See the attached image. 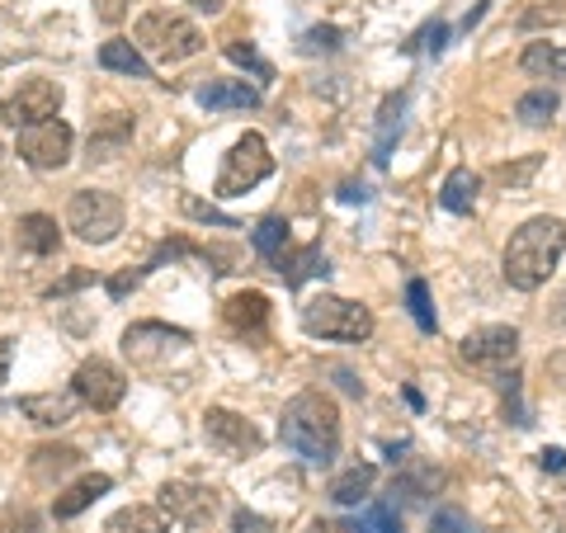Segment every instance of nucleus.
I'll list each match as a JSON object with an SVG mask.
<instances>
[{"label":"nucleus","instance_id":"obj_1","mask_svg":"<svg viewBox=\"0 0 566 533\" xmlns=\"http://www.w3.org/2000/svg\"><path fill=\"white\" fill-rule=\"evenodd\" d=\"M279 439L307 468H326L340 453V406L326 393H297L279 416Z\"/></svg>","mask_w":566,"mask_h":533},{"label":"nucleus","instance_id":"obj_2","mask_svg":"<svg viewBox=\"0 0 566 533\" xmlns=\"http://www.w3.org/2000/svg\"><path fill=\"white\" fill-rule=\"evenodd\" d=\"M562 251H566V227L557 218H528L505 245V260H501L505 283L520 293L543 289V283L553 279Z\"/></svg>","mask_w":566,"mask_h":533},{"label":"nucleus","instance_id":"obj_3","mask_svg":"<svg viewBox=\"0 0 566 533\" xmlns=\"http://www.w3.org/2000/svg\"><path fill=\"white\" fill-rule=\"evenodd\" d=\"M133 39L142 48L147 62H161V66H175V62H189L193 52H203V29L185 20V14H170V10H147L133 29Z\"/></svg>","mask_w":566,"mask_h":533},{"label":"nucleus","instance_id":"obj_4","mask_svg":"<svg viewBox=\"0 0 566 533\" xmlns=\"http://www.w3.org/2000/svg\"><path fill=\"white\" fill-rule=\"evenodd\" d=\"M303 331L307 335H322V341H349V345H359V341L374 335V312H368L364 302L322 293V297H307L303 302Z\"/></svg>","mask_w":566,"mask_h":533},{"label":"nucleus","instance_id":"obj_5","mask_svg":"<svg viewBox=\"0 0 566 533\" xmlns=\"http://www.w3.org/2000/svg\"><path fill=\"white\" fill-rule=\"evenodd\" d=\"M66 227L91 245H109L123 232V203L109 189H76L66 203Z\"/></svg>","mask_w":566,"mask_h":533},{"label":"nucleus","instance_id":"obj_6","mask_svg":"<svg viewBox=\"0 0 566 533\" xmlns=\"http://www.w3.org/2000/svg\"><path fill=\"white\" fill-rule=\"evenodd\" d=\"M274 170V156H270V142L260 133H245L232 142V151L222 156V170H218V189L222 199H237V194H251L260 180H270Z\"/></svg>","mask_w":566,"mask_h":533},{"label":"nucleus","instance_id":"obj_7","mask_svg":"<svg viewBox=\"0 0 566 533\" xmlns=\"http://www.w3.org/2000/svg\"><path fill=\"white\" fill-rule=\"evenodd\" d=\"M57 109H62V85L48 81V76H29V81H20V91H10L0 100V123L14 133H24L33 123L57 118Z\"/></svg>","mask_w":566,"mask_h":533},{"label":"nucleus","instance_id":"obj_8","mask_svg":"<svg viewBox=\"0 0 566 533\" xmlns=\"http://www.w3.org/2000/svg\"><path fill=\"white\" fill-rule=\"evenodd\" d=\"M161 510L189 533H208L222 514V495L203 482H166L161 487Z\"/></svg>","mask_w":566,"mask_h":533},{"label":"nucleus","instance_id":"obj_9","mask_svg":"<svg viewBox=\"0 0 566 533\" xmlns=\"http://www.w3.org/2000/svg\"><path fill=\"white\" fill-rule=\"evenodd\" d=\"M71 142H76V133H71L62 118H48V123L24 128L20 142H14V151H20V161L33 170H62L71 161Z\"/></svg>","mask_w":566,"mask_h":533},{"label":"nucleus","instance_id":"obj_10","mask_svg":"<svg viewBox=\"0 0 566 533\" xmlns=\"http://www.w3.org/2000/svg\"><path fill=\"white\" fill-rule=\"evenodd\" d=\"M71 393H76L91 411H114L128 393V378H123V368H114L109 359H85L76 373H71Z\"/></svg>","mask_w":566,"mask_h":533},{"label":"nucleus","instance_id":"obj_11","mask_svg":"<svg viewBox=\"0 0 566 533\" xmlns=\"http://www.w3.org/2000/svg\"><path fill=\"white\" fill-rule=\"evenodd\" d=\"M203 435H208L212 449H222L227 458H245V453H255L264 443L255 425L245 416H237V411H227V406H208L203 411Z\"/></svg>","mask_w":566,"mask_h":533},{"label":"nucleus","instance_id":"obj_12","mask_svg":"<svg viewBox=\"0 0 566 533\" xmlns=\"http://www.w3.org/2000/svg\"><path fill=\"white\" fill-rule=\"evenodd\" d=\"M515 354H520V331L515 326H482V331L463 335V359L472 368L501 373V368L515 364Z\"/></svg>","mask_w":566,"mask_h":533},{"label":"nucleus","instance_id":"obj_13","mask_svg":"<svg viewBox=\"0 0 566 533\" xmlns=\"http://www.w3.org/2000/svg\"><path fill=\"white\" fill-rule=\"evenodd\" d=\"M222 326L241 335V341H255V335H264V326H270V297H264L260 289H241L222 302Z\"/></svg>","mask_w":566,"mask_h":533},{"label":"nucleus","instance_id":"obj_14","mask_svg":"<svg viewBox=\"0 0 566 533\" xmlns=\"http://www.w3.org/2000/svg\"><path fill=\"white\" fill-rule=\"evenodd\" d=\"M193 100H199L203 109H212V114H227V109H255L260 91L255 85H245V81H208V85H199V95Z\"/></svg>","mask_w":566,"mask_h":533},{"label":"nucleus","instance_id":"obj_15","mask_svg":"<svg viewBox=\"0 0 566 533\" xmlns=\"http://www.w3.org/2000/svg\"><path fill=\"white\" fill-rule=\"evenodd\" d=\"M109 487H114V477H104V472H91V477H81V482H71L57 501H52V514L57 520H76L81 510H91L99 495H109Z\"/></svg>","mask_w":566,"mask_h":533},{"label":"nucleus","instance_id":"obj_16","mask_svg":"<svg viewBox=\"0 0 566 533\" xmlns=\"http://www.w3.org/2000/svg\"><path fill=\"white\" fill-rule=\"evenodd\" d=\"M76 393H39V397H24L20 401V411L33 420V425H43V430H57V425H66L71 416H76Z\"/></svg>","mask_w":566,"mask_h":533},{"label":"nucleus","instance_id":"obj_17","mask_svg":"<svg viewBox=\"0 0 566 533\" xmlns=\"http://www.w3.org/2000/svg\"><path fill=\"white\" fill-rule=\"evenodd\" d=\"M133 142V118L128 114H109L95 123L91 133V161H114V156Z\"/></svg>","mask_w":566,"mask_h":533},{"label":"nucleus","instance_id":"obj_18","mask_svg":"<svg viewBox=\"0 0 566 533\" xmlns=\"http://www.w3.org/2000/svg\"><path fill=\"white\" fill-rule=\"evenodd\" d=\"M99 66L104 71H118V76H133V81H151V62L142 58V48L128 39H109L99 48Z\"/></svg>","mask_w":566,"mask_h":533},{"label":"nucleus","instance_id":"obj_19","mask_svg":"<svg viewBox=\"0 0 566 533\" xmlns=\"http://www.w3.org/2000/svg\"><path fill=\"white\" fill-rule=\"evenodd\" d=\"M274 270L283 274L289 289H303L312 274H326V255H322V245H303V251H293V245H289V251L274 260Z\"/></svg>","mask_w":566,"mask_h":533},{"label":"nucleus","instance_id":"obj_20","mask_svg":"<svg viewBox=\"0 0 566 533\" xmlns=\"http://www.w3.org/2000/svg\"><path fill=\"white\" fill-rule=\"evenodd\" d=\"M99 533H166V510H151V505H123L104 520Z\"/></svg>","mask_w":566,"mask_h":533},{"label":"nucleus","instance_id":"obj_21","mask_svg":"<svg viewBox=\"0 0 566 533\" xmlns=\"http://www.w3.org/2000/svg\"><path fill=\"white\" fill-rule=\"evenodd\" d=\"M20 245L29 255H52L62 245L57 218H48V212H29V218H20Z\"/></svg>","mask_w":566,"mask_h":533},{"label":"nucleus","instance_id":"obj_22","mask_svg":"<svg viewBox=\"0 0 566 533\" xmlns=\"http://www.w3.org/2000/svg\"><path fill=\"white\" fill-rule=\"evenodd\" d=\"M251 241H255V255L260 260H279L283 251H289V218H283V212H264V218L255 222V232H251Z\"/></svg>","mask_w":566,"mask_h":533},{"label":"nucleus","instance_id":"obj_23","mask_svg":"<svg viewBox=\"0 0 566 533\" xmlns=\"http://www.w3.org/2000/svg\"><path fill=\"white\" fill-rule=\"evenodd\" d=\"M374 482H378V472L368 468V463H354V468H345L340 477H331V501L335 505H359L368 491H374Z\"/></svg>","mask_w":566,"mask_h":533},{"label":"nucleus","instance_id":"obj_24","mask_svg":"<svg viewBox=\"0 0 566 533\" xmlns=\"http://www.w3.org/2000/svg\"><path fill=\"white\" fill-rule=\"evenodd\" d=\"M81 463V449H71V443H43V449H33L29 458V472L39 477V482H52V477H62Z\"/></svg>","mask_w":566,"mask_h":533},{"label":"nucleus","instance_id":"obj_25","mask_svg":"<svg viewBox=\"0 0 566 533\" xmlns=\"http://www.w3.org/2000/svg\"><path fill=\"white\" fill-rule=\"evenodd\" d=\"M476 189H482V180H476L468 166H458V170H449V180L439 185V203H444L449 212H472L476 208Z\"/></svg>","mask_w":566,"mask_h":533},{"label":"nucleus","instance_id":"obj_26","mask_svg":"<svg viewBox=\"0 0 566 533\" xmlns=\"http://www.w3.org/2000/svg\"><path fill=\"white\" fill-rule=\"evenodd\" d=\"M520 66L528 76H543V81H566V48H553V43H528Z\"/></svg>","mask_w":566,"mask_h":533},{"label":"nucleus","instance_id":"obj_27","mask_svg":"<svg viewBox=\"0 0 566 533\" xmlns=\"http://www.w3.org/2000/svg\"><path fill=\"white\" fill-rule=\"evenodd\" d=\"M401 109H406V95H387L382 109H378V147H374V161H378V166H387L392 137L401 133Z\"/></svg>","mask_w":566,"mask_h":533},{"label":"nucleus","instance_id":"obj_28","mask_svg":"<svg viewBox=\"0 0 566 533\" xmlns=\"http://www.w3.org/2000/svg\"><path fill=\"white\" fill-rule=\"evenodd\" d=\"M562 109V95L553 91V85H538V91H528L520 104H515V114L528 123V128H543L547 118H553Z\"/></svg>","mask_w":566,"mask_h":533},{"label":"nucleus","instance_id":"obj_29","mask_svg":"<svg viewBox=\"0 0 566 533\" xmlns=\"http://www.w3.org/2000/svg\"><path fill=\"white\" fill-rule=\"evenodd\" d=\"M439 482H444V477H439L430 463H406V472L397 477V491L406 495V501H424V495H434L439 491Z\"/></svg>","mask_w":566,"mask_h":533},{"label":"nucleus","instance_id":"obj_30","mask_svg":"<svg viewBox=\"0 0 566 533\" xmlns=\"http://www.w3.org/2000/svg\"><path fill=\"white\" fill-rule=\"evenodd\" d=\"M349 533H401V520H397V510L392 505H368L359 520H354V529Z\"/></svg>","mask_w":566,"mask_h":533},{"label":"nucleus","instance_id":"obj_31","mask_svg":"<svg viewBox=\"0 0 566 533\" xmlns=\"http://www.w3.org/2000/svg\"><path fill=\"white\" fill-rule=\"evenodd\" d=\"M406 307H411V316H416L420 331H434V326H439V322H434V307H430V289H424L420 279L406 283Z\"/></svg>","mask_w":566,"mask_h":533},{"label":"nucleus","instance_id":"obj_32","mask_svg":"<svg viewBox=\"0 0 566 533\" xmlns=\"http://www.w3.org/2000/svg\"><path fill=\"white\" fill-rule=\"evenodd\" d=\"M185 218H193V222H208V227H227V232H237V218H227V212H218L212 203H203V199H193V194H185Z\"/></svg>","mask_w":566,"mask_h":533},{"label":"nucleus","instance_id":"obj_33","mask_svg":"<svg viewBox=\"0 0 566 533\" xmlns=\"http://www.w3.org/2000/svg\"><path fill=\"white\" fill-rule=\"evenodd\" d=\"M430 533H476V524L458 505H439L430 514Z\"/></svg>","mask_w":566,"mask_h":533},{"label":"nucleus","instance_id":"obj_34","mask_svg":"<svg viewBox=\"0 0 566 533\" xmlns=\"http://www.w3.org/2000/svg\"><path fill=\"white\" fill-rule=\"evenodd\" d=\"M227 58H232V62H241V66H251L260 81H270V76H274V71H270V62H260V52H255L251 43H227Z\"/></svg>","mask_w":566,"mask_h":533},{"label":"nucleus","instance_id":"obj_35","mask_svg":"<svg viewBox=\"0 0 566 533\" xmlns=\"http://www.w3.org/2000/svg\"><path fill=\"white\" fill-rule=\"evenodd\" d=\"M232 529L237 533H274V520H264V514H255V510H237Z\"/></svg>","mask_w":566,"mask_h":533},{"label":"nucleus","instance_id":"obj_36","mask_svg":"<svg viewBox=\"0 0 566 533\" xmlns=\"http://www.w3.org/2000/svg\"><path fill=\"white\" fill-rule=\"evenodd\" d=\"M534 170H538V156H524L520 166H501V170H495V180H501V185H524Z\"/></svg>","mask_w":566,"mask_h":533},{"label":"nucleus","instance_id":"obj_37","mask_svg":"<svg viewBox=\"0 0 566 533\" xmlns=\"http://www.w3.org/2000/svg\"><path fill=\"white\" fill-rule=\"evenodd\" d=\"M147 274H151L147 264H142V270H123V274H114V279H109V297H128V289H137V283L147 279Z\"/></svg>","mask_w":566,"mask_h":533},{"label":"nucleus","instance_id":"obj_38","mask_svg":"<svg viewBox=\"0 0 566 533\" xmlns=\"http://www.w3.org/2000/svg\"><path fill=\"white\" fill-rule=\"evenodd\" d=\"M85 283H95V274H91V270H76V274H66L62 283H52V289H48V297H66V293L85 289Z\"/></svg>","mask_w":566,"mask_h":533},{"label":"nucleus","instance_id":"obj_39","mask_svg":"<svg viewBox=\"0 0 566 533\" xmlns=\"http://www.w3.org/2000/svg\"><path fill=\"white\" fill-rule=\"evenodd\" d=\"M335 39H340V29H312L307 39H303V48H307V52H316V48H326V52H331Z\"/></svg>","mask_w":566,"mask_h":533},{"label":"nucleus","instance_id":"obj_40","mask_svg":"<svg viewBox=\"0 0 566 533\" xmlns=\"http://www.w3.org/2000/svg\"><path fill=\"white\" fill-rule=\"evenodd\" d=\"M10 359H14V341H6V335H0V387L10 383Z\"/></svg>","mask_w":566,"mask_h":533},{"label":"nucleus","instance_id":"obj_41","mask_svg":"<svg viewBox=\"0 0 566 533\" xmlns=\"http://www.w3.org/2000/svg\"><path fill=\"white\" fill-rule=\"evenodd\" d=\"M538 463H543L547 472H566V453H562V449H543Z\"/></svg>","mask_w":566,"mask_h":533},{"label":"nucleus","instance_id":"obj_42","mask_svg":"<svg viewBox=\"0 0 566 533\" xmlns=\"http://www.w3.org/2000/svg\"><path fill=\"white\" fill-rule=\"evenodd\" d=\"M444 39H449V29H444V24L424 29V48H430V52H439V48H444Z\"/></svg>","mask_w":566,"mask_h":533},{"label":"nucleus","instance_id":"obj_43","mask_svg":"<svg viewBox=\"0 0 566 533\" xmlns=\"http://www.w3.org/2000/svg\"><path fill=\"white\" fill-rule=\"evenodd\" d=\"M189 6H193V10H203V14H218L227 0H189Z\"/></svg>","mask_w":566,"mask_h":533},{"label":"nucleus","instance_id":"obj_44","mask_svg":"<svg viewBox=\"0 0 566 533\" xmlns=\"http://www.w3.org/2000/svg\"><path fill=\"white\" fill-rule=\"evenodd\" d=\"M99 14H104V20H109V24H114V20H118V14H123V6H118V0H104V6H99Z\"/></svg>","mask_w":566,"mask_h":533},{"label":"nucleus","instance_id":"obj_45","mask_svg":"<svg viewBox=\"0 0 566 533\" xmlns=\"http://www.w3.org/2000/svg\"><path fill=\"white\" fill-rule=\"evenodd\" d=\"M307 533H340V529H335V524H322V520H316V524H307Z\"/></svg>","mask_w":566,"mask_h":533}]
</instances>
